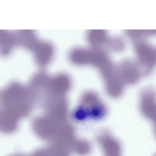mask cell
<instances>
[{
  "mask_svg": "<svg viewBox=\"0 0 156 156\" xmlns=\"http://www.w3.org/2000/svg\"><path fill=\"white\" fill-rule=\"evenodd\" d=\"M117 69L123 84L135 83L140 79L142 73L137 64L129 61L126 60L122 62Z\"/></svg>",
  "mask_w": 156,
  "mask_h": 156,
  "instance_id": "4",
  "label": "cell"
},
{
  "mask_svg": "<svg viewBox=\"0 0 156 156\" xmlns=\"http://www.w3.org/2000/svg\"><path fill=\"white\" fill-rule=\"evenodd\" d=\"M104 156H122L121 147L117 140L109 133L102 131L98 137Z\"/></svg>",
  "mask_w": 156,
  "mask_h": 156,
  "instance_id": "3",
  "label": "cell"
},
{
  "mask_svg": "<svg viewBox=\"0 0 156 156\" xmlns=\"http://www.w3.org/2000/svg\"><path fill=\"white\" fill-rule=\"evenodd\" d=\"M19 119L9 113L0 110V132L10 133L17 129Z\"/></svg>",
  "mask_w": 156,
  "mask_h": 156,
  "instance_id": "7",
  "label": "cell"
},
{
  "mask_svg": "<svg viewBox=\"0 0 156 156\" xmlns=\"http://www.w3.org/2000/svg\"><path fill=\"white\" fill-rule=\"evenodd\" d=\"M154 94L150 89L144 90L141 95L140 107L143 115L152 121H155V103Z\"/></svg>",
  "mask_w": 156,
  "mask_h": 156,
  "instance_id": "6",
  "label": "cell"
},
{
  "mask_svg": "<svg viewBox=\"0 0 156 156\" xmlns=\"http://www.w3.org/2000/svg\"><path fill=\"white\" fill-rule=\"evenodd\" d=\"M87 38L93 48H97L99 45L106 42L107 38L105 32L95 30H90L87 34Z\"/></svg>",
  "mask_w": 156,
  "mask_h": 156,
  "instance_id": "8",
  "label": "cell"
},
{
  "mask_svg": "<svg viewBox=\"0 0 156 156\" xmlns=\"http://www.w3.org/2000/svg\"><path fill=\"white\" fill-rule=\"evenodd\" d=\"M33 50L35 61L39 66H45L51 60L54 49L49 42L40 41Z\"/></svg>",
  "mask_w": 156,
  "mask_h": 156,
  "instance_id": "5",
  "label": "cell"
},
{
  "mask_svg": "<svg viewBox=\"0 0 156 156\" xmlns=\"http://www.w3.org/2000/svg\"><path fill=\"white\" fill-rule=\"evenodd\" d=\"M30 97L28 90L23 85L17 82L12 83L1 94L2 109L20 119L30 112Z\"/></svg>",
  "mask_w": 156,
  "mask_h": 156,
  "instance_id": "1",
  "label": "cell"
},
{
  "mask_svg": "<svg viewBox=\"0 0 156 156\" xmlns=\"http://www.w3.org/2000/svg\"><path fill=\"white\" fill-rule=\"evenodd\" d=\"M82 98L83 109H85L84 117L89 116L94 119H100L106 115V106L95 93L90 92L86 94Z\"/></svg>",
  "mask_w": 156,
  "mask_h": 156,
  "instance_id": "2",
  "label": "cell"
}]
</instances>
